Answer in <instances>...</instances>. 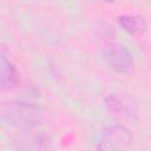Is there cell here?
Returning a JSON list of instances; mask_svg holds the SVG:
<instances>
[{"instance_id":"6da1fadb","label":"cell","mask_w":151,"mask_h":151,"mask_svg":"<svg viewBox=\"0 0 151 151\" xmlns=\"http://www.w3.org/2000/svg\"><path fill=\"white\" fill-rule=\"evenodd\" d=\"M1 117L14 129L27 132L39 127L45 120L44 110L28 101L9 100L1 106Z\"/></svg>"},{"instance_id":"7a4b0ae2","label":"cell","mask_w":151,"mask_h":151,"mask_svg":"<svg viewBox=\"0 0 151 151\" xmlns=\"http://www.w3.org/2000/svg\"><path fill=\"white\" fill-rule=\"evenodd\" d=\"M132 143L130 130L123 125H112L105 127L97 140L98 150H124Z\"/></svg>"},{"instance_id":"3957f363","label":"cell","mask_w":151,"mask_h":151,"mask_svg":"<svg viewBox=\"0 0 151 151\" xmlns=\"http://www.w3.org/2000/svg\"><path fill=\"white\" fill-rule=\"evenodd\" d=\"M105 63L110 68L120 74H129L133 71L134 61L132 54L120 44H111L104 51Z\"/></svg>"},{"instance_id":"277c9868","label":"cell","mask_w":151,"mask_h":151,"mask_svg":"<svg viewBox=\"0 0 151 151\" xmlns=\"http://www.w3.org/2000/svg\"><path fill=\"white\" fill-rule=\"evenodd\" d=\"M20 84L19 72L15 65L7 59L5 50L1 51V76H0V86L4 91L14 90Z\"/></svg>"},{"instance_id":"5b68a950","label":"cell","mask_w":151,"mask_h":151,"mask_svg":"<svg viewBox=\"0 0 151 151\" xmlns=\"http://www.w3.org/2000/svg\"><path fill=\"white\" fill-rule=\"evenodd\" d=\"M18 147L20 149H48L50 147V139L47 136H45L41 132H34L33 131H27L25 134L19 139L18 142Z\"/></svg>"},{"instance_id":"8992f818","label":"cell","mask_w":151,"mask_h":151,"mask_svg":"<svg viewBox=\"0 0 151 151\" xmlns=\"http://www.w3.org/2000/svg\"><path fill=\"white\" fill-rule=\"evenodd\" d=\"M118 22L120 27L129 34H137L143 28V21L140 20V18L136 15H131V14L120 15L118 19Z\"/></svg>"},{"instance_id":"52a82bcc","label":"cell","mask_w":151,"mask_h":151,"mask_svg":"<svg viewBox=\"0 0 151 151\" xmlns=\"http://www.w3.org/2000/svg\"><path fill=\"white\" fill-rule=\"evenodd\" d=\"M104 1H106V2H113V1H116V0H104Z\"/></svg>"}]
</instances>
